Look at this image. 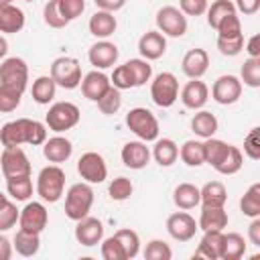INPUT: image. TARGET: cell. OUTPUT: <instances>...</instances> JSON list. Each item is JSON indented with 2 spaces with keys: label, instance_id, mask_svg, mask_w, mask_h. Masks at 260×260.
<instances>
[{
  "label": "cell",
  "instance_id": "cell-7",
  "mask_svg": "<svg viewBox=\"0 0 260 260\" xmlns=\"http://www.w3.org/2000/svg\"><path fill=\"white\" fill-rule=\"evenodd\" d=\"M150 98L158 108H171L179 98V81L171 71L158 73L150 83Z\"/></svg>",
  "mask_w": 260,
  "mask_h": 260
},
{
  "label": "cell",
  "instance_id": "cell-32",
  "mask_svg": "<svg viewBox=\"0 0 260 260\" xmlns=\"http://www.w3.org/2000/svg\"><path fill=\"white\" fill-rule=\"evenodd\" d=\"M32 100L41 106H47L53 98H55V91H57V83L53 81L51 75H41L32 81Z\"/></svg>",
  "mask_w": 260,
  "mask_h": 260
},
{
  "label": "cell",
  "instance_id": "cell-15",
  "mask_svg": "<svg viewBox=\"0 0 260 260\" xmlns=\"http://www.w3.org/2000/svg\"><path fill=\"white\" fill-rule=\"evenodd\" d=\"M75 240L81 244V246H98L102 240H104V223L98 219V217H81L77 219V225H75Z\"/></svg>",
  "mask_w": 260,
  "mask_h": 260
},
{
  "label": "cell",
  "instance_id": "cell-26",
  "mask_svg": "<svg viewBox=\"0 0 260 260\" xmlns=\"http://www.w3.org/2000/svg\"><path fill=\"white\" fill-rule=\"evenodd\" d=\"M225 201H228V191L219 181H209L199 189V203L203 207H223Z\"/></svg>",
  "mask_w": 260,
  "mask_h": 260
},
{
  "label": "cell",
  "instance_id": "cell-38",
  "mask_svg": "<svg viewBox=\"0 0 260 260\" xmlns=\"http://www.w3.org/2000/svg\"><path fill=\"white\" fill-rule=\"evenodd\" d=\"M207 24L211 28H217V24L232 12H236V6L232 0H215L211 2V6H207Z\"/></svg>",
  "mask_w": 260,
  "mask_h": 260
},
{
  "label": "cell",
  "instance_id": "cell-60",
  "mask_svg": "<svg viewBox=\"0 0 260 260\" xmlns=\"http://www.w3.org/2000/svg\"><path fill=\"white\" fill-rule=\"evenodd\" d=\"M12 256V244L6 236H0V260H10Z\"/></svg>",
  "mask_w": 260,
  "mask_h": 260
},
{
  "label": "cell",
  "instance_id": "cell-21",
  "mask_svg": "<svg viewBox=\"0 0 260 260\" xmlns=\"http://www.w3.org/2000/svg\"><path fill=\"white\" fill-rule=\"evenodd\" d=\"M81 91H83V95L87 98V100H91V102H98L110 87H112V83H110V77L106 75V73H102V71H89L85 77H81Z\"/></svg>",
  "mask_w": 260,
  "mask_h": 260
},
{
  "label": "cell",
  "instance_id": "cell-23",
  "mask_svg": "<svg viewBox=\"0 0 260 260\" xmlns=\"http://www.w3.org/2000/svg\"><path fill=\"white\" fill-rule=\"evenodd\" d=\"M71 152H73V146L65 136H53L43 142V156L49 162H55V165L65 162V160H69Z\"/></svg>",
  "mask_w": 260,
  "mask_h": 260
},
{
  "label": "cell",
  "instance_id": "cell-19",
  "mask_svg": "<svg viewBox=\"0 0 260 260\" xmlns=\"http://www.w3.org/2000/svg\"><path fill=\"white\" fill-rule=\"evenodd\" d=\"M209 67V55L205 49H191L181 61V69L189 79H201Z\"/></svg>",
  "mask_w": 260,
  "mask_h": 260
},
{
  "label": "cell",
  "instance_id": "cell-57",
  "mask_svg": "<svg viewBox=\"0 0 260 260\" xmlns=\"http://www.w3.org/2000/svg\"><path fill=\"white\" fill-rule=\"evenodd\" d=\"M93 2L100 10H108V12H116L126 4V0H93Z\"/></svg>",
  "mask_w": 260,
  "mask_h": 260
},
{
  "label": "cell",
  "instance_id": "cell-39",
  "mask_svg": "<svg viewBox=\"0 0 260 260\" xmlns=\"http://www.w3.org/2000/svg\"><path fill=\"white\" fill-rule=\"evenodd\" d=\"M114 236H116V240L122 244L124 254H126V260L134 258V256L140 252V238H138V234H136L134 230L122 228V230H118Z\"/></svg>",
  "mask_w": 260,
  "mask_h": 260
},
{
  "label": "cell",
  "instance_id": "cell-16",
  "mask_svg": "<svg viewBox=\"0 0 260 260\" xmlns=\"http://www.w3.org/2000/svg\"><path fill=\"white\" fill-rule=\"evenodd\" d=\"M120 156H122L124 167L134 169V171H140V169H144L150 162V150H148L146 142H142V140H130V142H126L122 146Z\"/></svg>",
  "mask_w": 260,
  "mask_h": 260
},
{
  "label": "cell",
  "instance_id": "cell-44",
  "mask_svg": "<svg viewBox=\"0 0 260 260\" xmlns=\"http://www.w3.org/2000/svg\"><path fill=\"white\" fill-rule=\"evenodd\" d=\"M20 98H22V91L0 83V112H4V114L14 112L20 106Z\"/></svg>",
  "mask_w": 260,
  "mask_h": 260
},
{
  "label": "cell",
  "instance_id": "cell-18",
  "mask_svg": "<svg viewBox=\"0 0 260 260\" xmlns=\"http://www.w3.org/2000/svg\"><path fill=\"white\" fill-rule=\"evenodd\" d=\"M138 51L142 55V59L146 61H154L160 59L167 51V39L160 30H146L140 41H138Z\"/></svg>",
  "mask_w": 260,
  "mask_h": 260
},
{
  "label": "cell",
  "instance_id": "cell-41",
  "mask_svg": "<svg viewBox=\"0 0 260 260\" xmlns=\"http://www.w3.org/2000/svg\"><path fill=\"white\" fill-rule=\"evenodd\" d=\"M126 65L134 77V87H142V85H146V81H150L152 67L146 59H130V61H126Z\"/></svg>",
  "mask_w": 260,
  "mask_h": 260
},
{
  "label": "cell",
  "instance_id": "cell-30",
  "mask_svg": "<svg viewBox=\"0 0 260 260\" xmlns=\"http://www.w3.org/2000/svg\"><path fill=\"white\" fill-rule=\"evenodd\" d=\"M150 156H154V160L160 167H171L179 156V146L171 138H160V140L156 138V144H154Z\"/></svg>",
  "mask_w": 260,
  "mask_h": 260
},
{
  "label": "cell",
  "instance_id": "cell-52",
  "mask_svg": "<svg viewBox=\"0 0 260 260\" xmlns=\"http://www.w3.org/2000/svg\"><path fill=\"white\" fill-rule=\"evenodd\" d=\"M57 2H59V12L67 22L75 20L85 10V0H57Z\"/></svg>",
  "mask_w": 260,
  "mask_h": 260
},
{
  "label": "cell",
  "instance_id": "cell-28",
  "mask_svg": "<svg viewBox=\"0 0 260 260\" xmlns=\"http://www.w3.org/2000/svg\"><path fill=\"white\" fill-rule=\"evenodd\" d=\"M12 248H14L20 256L30 258V256H35V254L39 252V248H41V238H39V234H35V232L18 230L16 236H14Z\"/></svg>",
  "mask_w": 260,
  "mask_h": 260
},
{
  "label": "cell",
  "instance_id": "cell-48",
  "mask_svg": "<svg viewBox=\"0 0 260 260\" xmlns=\"http://www.w3.org/2000/svg\"><path fill=\"white\" fill-rule=\"evenodd\" d=\"M43 18H45V22H47L51 28H63V26L69 24V22L61 16V12H59V2H57V0H49V2L45 4V8H43Z\"/></svg>",
  "mask_w": 260,
  "mask_h": 260
},
{
  "label": "cell",
  "instance_id": "cell-35",
  "mask_svg": "<svg viewBox=\"0 0 260 260\" xmlns=\"http://www.w3.org/2000/svg\"><path fill=\"white\" fill-rule=\"evenodd\" d=\"M179 156H181V160H183L187 167H201V165L205 162L203 142H199V140H187V142L181 146Z\"/></svg>",
  "mask_w": 260,
  "mask_h": 260
},
{
  "label": "cell",
  "instance_id": "cell-36",
  "mask_svg": "<svg viewBox=\"0 0 260 260\" xmlns=\"http://www.w3.org/2000/svg\"><path fill=\"white\" fill-rule=\"evenodd\" d=\"M228 148H230V144L228 142H223V140H219V138H205V142H203V154H205V162L207 165H211L213 169L221 162V158L225 156V152H228Z\"/></svg>",
  "mask_w": 260,
  "mask_h": 260
},
{
  "label": "cell",
  "instance_id": "cell-4",
  "mask_svg": "<svg viewBox=\"0 0 260 260\" xmlns=\"http://www.w3.org/2000/svg\"><path fill=\"white\" fill-rule=\"evenodd\" d=\"M79 118H81V112L75 104L71 102H55L47 116H45V122H47V128L53 130V132H65V130H71L73 126L79 124Z\"/></svg>",
  "mask_w": 260,
  "mask_h": 260
},
{
  "label": "cell",
  "instance_id": "cell-11",
  "mask_svg": "<svg viewBox=\"0 0 260 260\" xmlns=\"http://www.w3.org/2000/svg\"><path fill=\"white\" fill-rule=\"evenodd\" d=\"M18 223H20V230L41 234L47 228V223H49V211H47V207L41 201H28L20 209Z\"/></svg>",
  "mask_w": 260,
  "mask_h": 260
},
{
  "label": "cell",
  "instance_id": "cell-14",
  "mask_svg": "<svg viewBox=\"0 0 260 260\" xmlns=\"http://www.w3.org/2000/svg\"><path fill=\"white\" fill-rule=\"evenodd\" d=\"M197 221L193 215H189L187 211H177V213H171L169 219H167V232L173 240L177 242H189L195 232H197Z\"/></svg>",
  "mask_w": 260,
  "mask_h": 260
},
{
  "label": "cell",
  "instance_id": "cell-42",
  "mask_svg": "<svg viewBox=\"0 0 260 260\" xmlns=\"http://www.w3.org/2000/svg\"><path fill=\"white\" fill-rule=\"evenodd\" d=\"M240 75L248 87H260V57H248L240 69Z\"/></svg>",
  "mask_w": 260,
  "mask_h": 260
},
{
  "label": "cell",
  "instance_id": "cell-8",
  "mask_svg": "<svg viewBox=\"0 0 260 260\" xmlns=\"http://www.w3.org/2000/svg\"><path fill=\"white\" fill-rule=\"evenodd\" d=\"M0 83L24 93L28 83V65L20 57H6L0 63Z\"/></svg>",
  "mask_w": 260,
  "mask_h": 260
},
{
  "label": "cell",
  "instance_id": "cell-6",
  "mask_svg": "<svg viewBox=\"0 0 260 260\" xmlns=\"http://www.w3.org/2000/svg\"><path fill=\"white\" fill-rule=\"evenodd\" d=\"M51 77L63 89H75L81 83V65L75 57H59L51 65Z\"/></svg>",
  "mask_w": 260,
  "mask_h": 260
},
{
  "label": "cell",
  "instance_id": "cell-59",
  "mask_svg": "<svg viewBox=\"0 0 260 260\" xmlns=\"http://www.w3.org/2000/svg\"><path fill=\"white\" fill-rule=\"evenodd\" d=\"M246 53H248V57H260V37L258 35L250 37V41L246 45Z\"/></svg>",
  "mask_w": 260,
  "mask_h": 260
},
{
  "label": "cell",
  "instance_id": "cell-62",
  "mask_svg": "<svg viewBox=\"0 0 260 260\" xmlns=\"http://www.w3.org/2000/svg\"><path fill=\"white\" fill-rule=\"evenodd\" d=\"M6 201H8V197H6V195H4L2 191H0V207H2V205H4Z\"/></svg>",
  "mask_w": 260,
  "mask_h": 260
},
{
  "label": "cell",
  "instance_id": "cell-13",
  "mask_svg": "<svg viewBox=\"0 0 260 260\" xmlns=\"http://www.w3.org/2000/svg\"><path fill=\"white\" fill-rule=\"evenodd\" d=\"M240 95H242V81L236 75H219L213 81L211 98L217 104H221V106L236 104L240 100Z\"/></svg>",
  "mask_w": 260,
  "mask_h": 260
},
{
  "label": "cell",
  "instance_id": "cell-55",
  "mask_svg": "<svg viewBox=\"0 0 260 260\" xmlns=\"http://www.w3.org/2000/svg\"><path fill=\"white\" fill-rule=\"evenodd\" d=\"M207 0H179V10L185 16H201L207 10Z\"/></svg>",
  "mask_w": 260,
  "mask_h": 260
},
{
  "label": "cell",
  "instance_id": "cell-10",
  "mask_svg": "<svg viewBox=\"0 0 260 260\" xmlns=\"http://www.w3.org/2000/svg\"><path fill=\"white\" fill-rule=\"evenodd\" d=\"M156 26L162 35L179 39L187 32V16L175 6H162L156 12Z\"/></svg>",
  "mask_w": 260,
  "mask_h": 260
},
{
  "label": "cell",
  "instance_id": "cell-54",
  "mask_svg": "<svg viewBox=\"0 0 260 260\" xmlns=\"http://www.w3.org/2000/svg\"><path fill=\"white\" fill-rule=\"evenodd\" d=\"M244 152L252 160L260 158V128H252L248 132V136L244 138Z\"/></svg>",
  "mask_w": 260,
  "mask_h": 260
},
{
  "label": "cell",
  "instance_id": "cell-31",
  "mask_svg": "<svg viewBox=\"0 0 260 260\" xmlns=\"http://www.w3.org/2000/svg\"><path fill=\"white\" fill-rule=\"evenodd\" d=\"M173 201L179 209H193L199 205V187L193 183H181L173 191Z\"/></svg>",
  "mask_w": 260,
  "mask_h": 260
},
{
  "label": "cell",
  "instance_id": "cell-46",
  "mask_svg": "<svg viewBox=\"0 0 260 260\" xmlns=\"http://www.w3.org/2000/svg\"><path fill=\"white\" fill-rule=\"evenodd\" d=\"M144 258L146 260H171L173 258V250L162 240H150L146 244V248H144Z\"/></svg>",
  "mask_w": 260,
  "mask_h": 260
},
{
  "label": "cell",
  "instance_id": "cell-33",
  "mask_svg": "<svg viewBox=\"0 0 260 260\" xmlns=\"http://www.w3.org/2000/svg\"><path fill=\"white\" fill-rule=\"evenodd\" d=\"M246 254V242L238 232L223 234V246H221V260H240Z\"/></svg>",
  "mask_w": 260,
  "mask_h": 260
},
{
  "label": "cell",
  "instance_id": "cell-64",
  "mask_svg": "<svg viewBox=\"0 0 260 260\" xmlns=\"http://www.w3.org/2000/svg\"><path fill=\"white\" fill-rule=\"evenodd\" d=\"M24 2H35V0H24Z\"/></svg>",
  "mask_w": 260,
  "mask_h": 260
},
{
  "label": "cell",
  "instance_id": "cell-47",
  "mask_svg": "<svg viewBox=\"0 0 260 260\" xmlns=\"http://www.w3.org/2000/svg\"><path fill=\"white\" fill-rule=\"evenodd\" d=\"M217 49L225 57H236L244 49V32L238 37H217Z\"/></svg>",
  "mask_w": 260,
  "mask_h": 260
},
{
  "label": "cell",
  "instance_id": "cell-53",
  "mask_svg": "<svg viewBox=\"0 0 260 260\" xmlns=\"http://www.w3.org/2000/svg\"><path fill=\"white\" fill-rule=\"evenodd\" d=\"M18 215H20V211L16 209V205H14L12 201H6V203L0 207V232L10 230V228L18 221Z\"/></svg>",
  "mask_w": 260,
  "mask_h": 260
},
{
  "label": "cell",
  "instance_id": "cell-12",
  "mask_svg": "<svg viewBox=\"0 0 260 260\" xmlns=\"http://www.w3.org/2000/svg\"><path fill=\"white\" fill-rule=\"evenodd\" d=\"M0 167H2V175L8 177H20V175H30V162L28 156L24 154V150L20 146H12V148H4L0 154Z\"/></svg>",
  "mask_w": 260,
  "mask_h": 260
},
{
  "label": "cell",
  "instance_id": "cell-5",
  "mask_svg": "<svg viewBox=\"0 0 260 260\" xmlns=\"http://www.w3.org/2000/svg\"><path fill=\"white\" fill-rule=\"evenodd\" d=\"M126 126L142 142H152L158 138V120L146 108H132L126 114Z\"/></svg>",
  "mask_w": 260,
  "mask_h": 260
},
{
  "label": "cell",
  "instance_id": "cell-63",
  "mask_svg": "<svg viewBox=\"0 0 260 260\" xmlns=\"http://www.w3.org/2000/svg\"><path fill=\"white\" fill-rule=\"evenodd\" d=\"M0 2H12V0H0Z\"/></svg>",
  "mask_w": 260,
  "mask_h": 260
},
{
  "label": "cell",
  "instance_id": "cell-43",
  "mask_svg": "<svg viewBox=\"0 0 260 260\" xmlns=\"http://www.w3.org/2000/svg\"><path fill=\"white\" fill-rule=\"evenodd\" d=\"M98 104V108H100V112L102 114H106V116H112V114H116L118 110H120V106H122V95H120V89H116L114 85L95 102Z\"/></svg>",
  "mask_w": 260,
  "mask_h": 260
},
{
  "label": "cell",
  "instance_id": "cell-2",
  "mask_svg": "<svg viewBox=\"0 0 260 260\" xmlns=\"http://www.w3.org/2000/svg\"><path fill=\"white\" fill-rule=\"evenodd\" d=\"M63 189H65V173L59 165H49L41 169L37 177V193L43 201L47 203L59 201L63 195Z\"/></svg>",
  "mask_w": 260,
  "mask_h": 260
},
{
  "label": "cell",
  "instance_id": "cell-22",
  "mask_svg": "<svg viewBox=\"0 0 260 260\" xmlns=\"http://www.w3.org/2000/svg\"><path fill=\"white\" fill-rule=\"evenodd\" d=\"M221 246H223V232L221 230H209L203 234L199 248L195 250L193 258H207V260H219L221 258Z\"/></svg>",
  "mask_w": 260,
  "mask_h": 260
},
{
  "label": "cell",
  "instance_id": "cell-51",
  "mask_svg": "<svg viewBox=\"0 0 260 260\" xmlns=\"http://www.w3.org/2000/svg\"><path fill=\"white\" fill-rule=\"evenodd\" d=\"M102 258L104 260H126L122 244L116 240V236H110L102 242Z\"/></svg>",
  "mask_w": 260,
  "mask_h": 260
},
{
  "label": "cell",
  "instance_id": "cell-3",
  "mask_svg": "<svg viewBox=\"0 0 260 260\" xmlns=\"http://www.w3.org/2000/svg\"><path fill=\"white\" fill-rule=\"evenodd\" d=\"M93 205V189L89 183H75L65 193V215L73 221L85 217Z\"/></svg>",
  "mask_w": 260,
  "mask_h": 260
},
{
  "label": "cell",
  "instance_id": "cell-34",
  "mask_svg": "<svg viewBox=\"0 0 260 260\" xmlns=\"http://www.w3.org/2000/svg\"><path fill=\"white\" fill-rule=\"evenodd\" d=\"M6 189H8L10 197H14L16 201H28V197L32 195V179H30V175L8 177Z\"/></svg>",
  "mask_w": 260,
  "mask_h": 260
},
{
  "label": "cell",
  "instance_id": "cell-49",
  "mask_svg": "<svg viewBox=\"0 0 260 260\" xmlns=\"http://www.w3.org/2000/svg\"><path fill=\"white\" fill-rule=\"evenodd\" d=\"M217 37H238L242 35V22H240V16L236 12L228 14L219 24H217Z\"/></svg>",
  "mask_w": 260,
  "mask_h": 260
},
{
  "label": "cell",
  "instance_id": "cell-17",
  "mask_svg": "<svg viewBox=\"0 0 260 260\" xmlns=\"http://www.w3.org/2000/svg\"><path fill=\"white\" fill-rule=\"evenodd\" d=\"M118 55H120L118 47H116L114 43L102 39V41H98L95 45L89 47L87 59H89V63H91L95 69H108V67H112V65L118 61Z\"/></svg>",
  "mask_w": 260,
  "mask_h": 260
},
{
  "label": "cell",
  "instance_id": "cell-24",
  "mask_svg": "<svg viewBox=\"0 0 260 260\" xmlns=\"http://www.w3.org/2000/svg\"><path fill=\"white\" fill-rule=\"evenodd\" d=\"M24 26V12L12 2H0V32H20Z\"/></svg>",
  "mask_w": 260,
  "mask_h": 260
},
{
  "label": "cell",
  "instance_id": "cell-9",
  "mask_svg": "<svg viewBox=\"0 0 260 260\" xmlns=\"http://www.w3.org/2000/svg\"><path fill=\"white\" fill-rule=\"evenodd\" d=\"M77 173L81 175V179L89 185H95V183H104L106 177H108V165L104 160V156L100 152H85L79 156L77 160Z\"/></svg>",
  "mask_w": 260,
  "mask_h": 260
},
{
  "label": "cell",
  "instance_id": "cell-20",
  "mask_svg": "<svg viewBox=\"0 0 260 260\" xmlns=\"http://www.w3.org/2000/svg\"><path fill=\"white\" fill-rule=\"evenodd\" d=\"M209 100V87L201 79H191L181 89V102L189 110H201Z\"/></svg>",
  "mask_w": 260,
  "mask_h": 260
},
{
  "label": "cell",
  "instance_id": "cell-40",
  "mask_svg": "<svg viewBox=\"0 0 260 260\" xmlns=\"http://www.w3.org/2000/svg\"><path fill=\"white\" fill-rule=\"evenodd\" d=\"M242 165H244V158H242L240 148L230 144V148H228L225 156H223V158H221V162L215 167V171H217V173H221V175H234V173H238V171L242 169Z\"/></svg>",
  "mask_w": 260,
  "mask_h": 260
},
{
  "label": "cell",
  "instance_id": "cell-45",
  "mask_svg": "<svg viewBox=\"0 0 260 260\" xmlns=\"http://www.w3.org/2000/svg\"><path fill=\"white\" fill-rule=\"evenodd\" d=\"M132 191H134V185L128 177H116L110 183V189H108V193L114 201H126L132 195Z\"/></svg>",
  "mask_w": 260,
  "mask_h": 260
},
{
  "label": "cell",
  "instance_id": "cell-1",
  "mask_svg": "<svg viewBox=\"0 0 260 260\" xmlns=\"http://www.w3.org/2000/svg\"><path fill=\"white\" fill-rule=\"evenodd\" d=\"M45 140H47V126L37 120L18 118V120L6 122L0 128V142L4 148H12V146H20V144L39 146Z\"/></svg>",
  "mask_w": 260,
  "mask_h": 260
},
{
  "label": "cell",
  "instance_id": "cell-61",
  "mask_svg": "<svg viewBox=\"0 0 260 260\" xmlns=\"http://www.w3.org/2000/svg\"><path fill=\"white\" fill-rule=\"evenodd\" d=\"M6 53H8V41L4 37H0V61L6 59Z\"/></svg>",
  "mask_w": 260,
  "mask_h": 260
},
{
  "label": "cell",
  "instance_id": "cell-25",
  "mask_svg": "<svg viewBox=\"0 0 260 260\" xmlns=\"http://www.w3.org/2000/svg\"><path fill=\"white\" fill-rule=\"evenodd\" d=\"M89 32L95 37V39H108L110 35H114L116 32V26H118V22H116V16H114V12H108V10H98V12H93L91 14V18H89Z\"/></svg>",
  "mask_w": 260,
  "mask_h": 260
},
{
  "label": "cell",
  "instance_id": "cell-50",
  "mask_svg": "<svg viewBox=\"0 0 260 260\" xmlns=\"http://www.w3.org/2000/svg\"><path fill=\"white\" fill-rule=\"evenodd\" d=\"M110 83L116 87V89H130V87H134V77H132V73H130V69H128V65L124 63V65H118L116 69H114V73H112V77H110Z\"/></svg>",
  "mask_w": 260,
  "mask_h": 260
},
{
  "label": "cell",
  "instance_id": "cell-58",
  "mask_svg": "<svg viewBox=\"0 0 260 260\" xmlns=\"http://www.w3.org/2000/svg\"><path fill=\"white\" fill-rule=\"evenodd\" d=\"M248 238L254 246H260V217H252V223L248 228Z\"/></svg>",
  "mask_w": 260,
  "mask_h": 260
},
{
  "label": "cell",
  "instance_id": "cell-27",
  "mask_svg": "<svg viewBox=\"0 0 260 260\" xmlns=\"http://www.w3.org/2000/svg\"><path fill=\"white\" fill-rule=\"evenodd\" d=\"M228 211L223 207H203L201 209V215H199V221H197V228L203 230V232H209V230H221L228 228Z\"/></svg>",
  "mask_w": 260,
  "mask_h": 260
},
{
  "label": "cell",
  "instance_id": "cell-56",
  "mask_svg": "<svg viewBox=\"0 0 260 260\" xmlns=\"http://www.w3.org/2000/svg\"><path fill=\"white\" fill-rule=\"evenodd\" d=\"M236 10H240L242 14H256L260 8V0H236Z\"/></svg>",
  "mask_w": 260,
  "mask_h": 260
},
{
  "label": "cell",
  "instance_id": "cell-29",
  "mask_svg": "<svg viewBox=\"0 0 260 260\" xmlns=\"http://www.w3.org/2000/svg\"><path fill=\"white\" fill-rule=\"evenodd\" d=\"M191 130L199 138H211L217 132V118L207 110H199L191 120Z\"/></svg>",
  "mask_w": 260,
  "mask_h": 260
},
{
  "label": "cell",
  "instance_id": "cell-37",
  "mask_svg": "<svg viewBox=\"0 0 260 260\" xmlns=\"http://www.w3.org/2000/svg\"><path fill=\"white\" fill-rule=\"evenodd\" d=\"M240 209L248 217H260V183L250 185V189L240 199Z\"/></svg>",
  "mask_w": 260,
  "mask_h": 260
}]
</instances>
